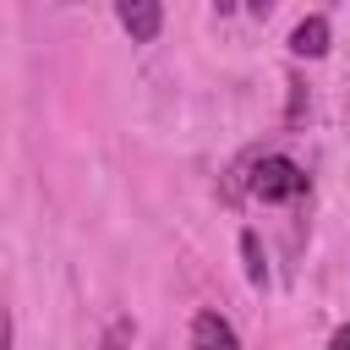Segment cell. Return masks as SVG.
Returning a JSON list of instances; mask_svg holds the SVG:
<instances>
[{
	"label": "cell",
	"instance_id": "4",
	"mask_svg": "<svg viewBox=\"0 0 350 350\" xmlns=\"http://www.w3.org/2000/svg\"><path fill=\"white\" fill-rule=\"evenodd\" d=\"M115 22L131 33V44H153L159 27H164V5H153V0H120L115 5Z\"/></svg>",
	"mask_w": 350,
	"mask_h": 350
},
{
	"label": "cell",
	"instance_id": "8",
	"mask_svg": "<svg viewBox=\"0 0 350 350\" xmlns=\"http://www.w3.org/2000/svg\"><path fill=\"white\" fill-rule=\"evenodd\" d=\"M328 350H350V323H339V328L328 334Z\"/></svg>",
	"mask_w": 350,
	"mask_h": 350
},
{
	"label": "cell",
	"instance_id": "3",
	"mask_svg": "<svg viewBox=\"0 0 350 350\" xmlns=\"http://www.w3.org/2000/svg\"><path fill=\"white\" fill-rule=\"evenodd\" d=\"M328 44H334V22H328L323 11H312V16H301V22L290 27V55H295V60H323Z\"/></svg>",
	"mask_w": 350,
	"mask_h": 350
},
{
	"label": "cell",
	"instance_id": "2",
	"mask_svg": "<svg viewBox=\"0 0 350 350\" xmlns=\"http://www.w3.org/2000/svg\"><path fill=\"white\" fill-rule=\"evenodd\" d=\"M191 350H241V334L219 306H202L191 317Z\"/></svg>",
	"mask_w": 350,
	"mask_h": 350
},
{
	"label": "cell",
	"instance_id": "5",
	"mask_svg": "<svg viewBox=\"0 0 350 350\" xmlns=\"http://www.w3.org/2000/svg\"><path fill=\"white\" fill-rule=\"evenodd\" d=\"M241 257H246L252 290H268V252H262V235L257 230H241Z\"/></svg>",
	"mask_w": 350,
	"mask_h": 350
},
{
	"label": "cell",
	"instance_id": "1",
	"mask_svg": "<svg viewBox=\"0 0 350 350\" xmlns=\"http://www.w3.org/2000/svg\"><path fill=\"white\" fill-rule=\"evenodd\" d=\"M241 175H246V186H252L257 202H295L306 191V170L290 153H246Z\"/></svg>",
	"mask_w": 350,
	"mask_h": 350
},
{
	"label": "cell",
	"instance_id": "7",
	"mask_svg": "<svg viewBox=\"0 0 350 350\" xmlns=\"http://www.w3.org/2000/svg\"><path fill=\"white\" fill-rule=\"evenodd\" d=\"M0 350H16V323H11L5 306H0Z\"/></svg>",
	"mask_w": 350,
	"mask_h": 350
},
{
	"label": "cell",
	"instance_id": "6",
	"mask_svg": "<svg viewBox=\"0 0 350 350\" xmlns=\"http://www.w3.org/2000/svg\"><path fill=\"white\" fill-rule=\"evenodd\" d=\"M137 345V317H109V328L98 334V350H131Z\"/></svg>",
	"mask_w": 350,
	"mask_h": 350
}]
</instances>
